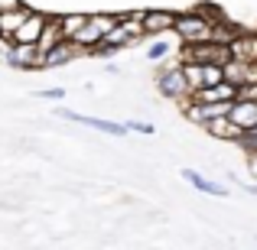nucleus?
Returning <instances> with one entry per match:
<instances>
[{"label": "nucleus", "instance_id": "nucleus-17", "mask_svg": "<svg viewBox=\"0 0 257 250\" xmlns=\"http://www.w3.org/2000/svg\"><path fill=\"white\" fill-rule=\"evenodd\" d=\"M182 75H186L189 91H192V94L205 88V65H199V62H182Z\"/></svg>", "mask_w": 257, "mask_h": 250}, {"label": "nucleus", "instance_id": "nucleus-18", "mask_svg": "<svg viewBox=\"0 0 257 250\" xmlns=\"http://www.w3.org/2000/svg\"><path fill=\"white\" fill-rule=\"evenodd\" d=\"M170 52H173V46L166 43L163 36H157V39H153V46L147 49V59H150V62H166V59H170Z\"/></svg>", "mask_w": 257, "mask_h": 250}, {"label": "nucleus", "instance_id": "nucleus-6", "mask_svg": "<svg viewBox=\"0 0 257 250\" xmlns=\"http://www.w3.org/2000/svg\"><path fill=\"white\" fill-rule=\"evenodd\" d=\"M78 56H88V52L75 43V39H62L52 52H46V56H43V69H62V65L75 62Z\"/></svg>", "mask_w": 257, "mask_h": 250}, {"label": "nucleus", "instance_id": "nucleus-12", "mask_svg": "<svg viewBox=\"0 0 257 250\" xmlns=\"http://www.w3.org/2000/svg\"><path fill=\"white\" fill-rule=\"evenodd\" d=\"M33 13V7H17V10H7V13H0V36L4 39H10L13 43V36H17V30L26 23V17Z\"/></svg>", "mask_w": 257, "mask_h": 250}, {"label": "nucleus", "instance_id": "nucleus-4", "mask_svg": "<svg viewBox=\"0 0 257 250\" xmlns=\"http://www.w3.org/2000/svg\"><path fill=\"white\" fill-rule=\"evenodd\" d=\"M4 62L10 65V69H17V72H33V69H43V52H39V46L13 43V49L7 52Z\"/></svg>", "mask_w": 257, "mask_h": 250}, {"label": "nucleus", "instance_id": "nucleus-11", "mask_svg": "<svg viewBox=\"0 0 257 250\" xmlns=\"http://www.w3.org/2000/svg\"><path fill=\"white\" fill-rule=\"evenodd\" d=\"M231 59H241V62H257V33L241 30L238 36L231 39Z\"/></svg>", "mask_w": 257, "mask_h": 250}, {"label": "nucleus", "instance_id": "nucleus-21", "mask_svg": "<svg viewBox=\"0 0 257 250\" xmlns=\"http://www.w3.org/2000/svg\"><path fill=\"white\" fill-rule=\"evenodd\" d=\"M238 146H241V150L247 153V156H251V153H257V127H254V130H247L244 137L238 140Z\"/></svg>", "mask_w": 257, "mask_h": 250}, {"label": "nucleus", "instance_id": "nucleus-14", "mask_svg": "<svg viewBox=\"0 0 257 250\" xmlns=\"http://www.w3.org/2000/svg\"><path fill=\"white\" fill-rule=\"evenodd\" d=\"M56 23L62 30V39H75L88 23V13H56Z\"/></svg>", "mask_w": 257, "mask_h": 250}, {"label": "nucleus", "instance_id": "nucleus-22", "mask_svg": "<svg viewBox=\"0 0 257 250\" xmlns=\"http://www.w3.org/2000/svg\"><path fill=\"white\" fill-rule=\"evenodd\" d=\"M39 98H46V101H62L65 98V88H43V91H36Z\"/></svg>", "mask_w": 257, "mask_h": 250}, {"label": "nucleus", "instance_id": "nucleus-10", "mask_svg": "<svg viewBox=\"0 0 257 250\" xmlns=\"http://www.w3.org/2000/svg\"><path fill=\"white\" fill-rule=\"evenodd\" d=\"M182 179L189 182V185L195 188V192H202V195H215V198H228V188L221 185V182H212V179H205L202 172H195V169H182Z\"/></svg>", "mask_w": 257, "mask_h": 250}, {"label": "nucleus", "instance_id": "nucleus-23", "mask_svg": "<svg viewBox=\"0 0 257 250\" xmlns=\"http://www.w3.org/2000/svg\"><path fill=\"white\" fill-rule=\"evenodd\" d=\"M238 101H254V104H257V85L238 88Z\"/></svg>", "mask_w": 257, "mask_h": 250}, {"label": "nucleus", "instance_id": "nucleus-9", "mask_svg": "<svg viewBox=\"0 0 257 250\" xmlns=\"http://www.w3.org/2000/svg\"><path fill=\"white\" fill-rule=\"evenodd\" d=\"M202 130H205L208 137H215V140H225V143H238V140L244 137V130H241L231 117H215V120H208Z\"/></svg>", "mask_w": 257, "mask_h": 250}, {"label": "nucleus", "instance_id": "nucleus-16", "mask_svg": "<svg viewBox=\"0 0 257 250\" xmlns=\"http://www.w3.org/2000/svg\"><path fill=\"white\" fill-rule=\"evenodd\" d=\"M101 39H104V30H101L98 23H91V17H88V23L82 26V33H78V36H75V43H78V46H82V49L88 52V49H91V46H98Z\"/></svg>", "mask_w": 257, "mask_h": 250}, {"label": "nucleus", "instance_id": "nucleus-13", "mask_svg": "<svg viewBox=\"0 0 257 250\" xmlns=\"http://www.w3.org/2000/svg\"><path fill=\"white\" fill-rule=\"evenodd\" d=\"M228 117H231L234 124L247 133V130H254V127H257V104H254V101H234Z\"/></svg>", "mask_w": 257, "mask_h": 250}, {"label": "nucleus", "instance_id": "nucleus-24", "mask_svg": "<svg viewBox=\"0 0 257 250\" xmlns=\"http://www.w3.org/2000/svg\"><path fill=\"white\" fill-rule=\"evenodd\" d=\"M17 7H23V0H0V13H7V10H17Z\"/></svg>", "mask_w": 257, "mask_h": 250}, {"label": "nucleus", "instance_id": "nucleus-5", "mask_svg": "<svg viewBox=\"0 0 257 250\" xmlns=\"http://www.w3.org/2000/svg\"><path fill=\"white\" fill-rule=\"evenodd\" d=\"M176 23H179V13L176 10H147V20H144V33L147 36H170V33L176 30Z\"/></svg>", "mask_w": 257, "mask_h": 250}, {"label": "nucleus", "instance_id": "nucleus-26", "mask_svg": "<svg viewBox=\"0 0 257 250\" xmlns=\"http://www.w3.org/2000/svg\"><path fill=\"white\" fill-rule=\"evenodd\" d=\"M247 166H251V175L257 179V153H251V156H247Z\"/></svg>", "mask_w": 257, "mask_h": 250}, {"label": "nucleus", "instance_id": "nucleus-20", "mask_svg": "<svg viewBox=\"0 0 257 250\" xmlns=\"http://www.w3.org/2000/svg\"><path fill=\"white\" fill-rule=\"evenodd\" d=\"M124 124H127L131 133H144V137H153V133H157V127L147 124V120H124Z\"/></svg>", "mask_w": 257, "mask_h": 250}, {"label": "nucleus", "instance_id": "nucleus-15", "mask_svg": "<svg viewBox=\"0 0 257 250\" xmlns=\"http://www.w3.org/2000/svg\"><path fill=\"white\" fill-rule=\"evenodd\" d=\"M59 43H62V30H59V23H56V13H52V20L46 23V30H43V36H39V43H36V46H39V52L46 56V52H52Z\"/></svg>", "mask_w": 257, "mask_h": 250}, {"label": "nucleus", "instance_id": "nucleus-2", "mask_svg": "<svg viewBox=\"0 0 257 250\" xmlns=\"http://www.w3.org/2000/svg\"><path fill=\"white\" fill-rule=\"evenodd\" d=\"M157 91L163 94L166 101H176V104H182V101L192 98L189 82H186V75H182V62H179V59L166 62L163 69L157 72Z\"/></svg>", "mask_w": 257, "mask_h": 250}, {"label": "nucleus", "instance_id": "nucleus-25", "mask_svg": "<svg viewBox=\"0 0 257 250\" xmlns=\"http://www.w3.org/2000/svg\"><path fill=\"white\" fill-rule=\"evenodd\" d=\"M10 49H13V43H10V39H4V36H0V62L7 59V52H10Z\"/></svg>", "mask_w": 257, "mask_h": 250}, {"label": "nucleus", "instance_id": "nucleus-1", "mask_svg": "<svg viewBox=\"0 0 257 250\" xmlns=\"http://www.w3.org/2000/svg\"><path fill=\"white\" fill-rule=\"evenodd\" d=\"M221 13L215 7H195V10H182L179 13V23H176L173 36L179 39L182 46L189 43H212L215 39V26L221 23Z\"/></svg>", "mask_w": 257, "mask_h": 250}, {"label": "nucleus", "instance_id": "nucleus-19", "mask_svg": "<svg viewBox=\"0 0 257 250\" xmlns=\"http://www.w3.org/2000/svg\"><path fill=\"white\" fill-rule=\"evenodd\" d=\"M117 52H120L117 46H111L107 39H101L98 46H91V49H88V56H91V59H101V62H111V59L117 56Z\"/></svg>", "mask_w": 257, "mask_h": 250}, {"label": "nucleus", "instance_id": "nucleus-7", "mask_svg": "<svg viewBox=\"0 0 257 250\" xmlns=\"http://www.w3.org/2000/svg\"><path fill=\"white\" fill-rule=\"evenodd\" d=\"M49 20H52V13L33 10L30 17H26V23H23V26H20V30H17V36H13V43H23V46H36Z\"/></svg>", "mask_w": 257, "mask_h": 250}, {"label": "nucleus", "instance_id": "nucleus-8", "mask_svg": "<svg viewBox=\"0 0 257 250\" xmlns=\"http://www.w3.org/2000/svg\"><path fill=\"white\" fill-rule=\"evenodd\" d=\"M192 101H199V104H225V101H238V85L221 82V85H212V88H202V91L192 94Z\"/></svg>", "mask_w": 257, "mask_h": 250}, {"label": "nucleus", "instance_id": "nucleus-3", "mask_svg": "<svg viewBox=\"0 0 257 250\" xmlns=\"http://www.w3.org/2000/svg\"><path fill=\"white\" fill-rule=\"evenodd\" d=\"M56 117L69 120V124H82V127H91V130H101L107 137H127V124H117V120H107V117H91V114H78V111H69V107H56Z\"/></svg>", "mask_w": 257, "mask_h": 250}]
</instances>
